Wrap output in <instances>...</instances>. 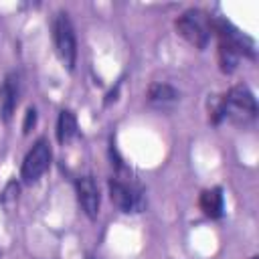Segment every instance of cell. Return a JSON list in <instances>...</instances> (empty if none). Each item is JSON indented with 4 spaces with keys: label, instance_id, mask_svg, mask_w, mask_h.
<instances>
[{
    "label": "cell",
    "instance_id": "obj_1",
    "mask_svg": "<svg viewBox=\"0 0 259 259\" xmlns=\"http://www.w3.org/2000/svg\"><path fill=\"white\" fill-rule=\"evenodd\" d=\"M257 115V103L247 85H235L225 97L214 103L210 111V119L217 123L223 117H229L233 121H249Z\"/></svg>",
    "mask_w": 259,
    "mask_h": 259
},
{
    "label": "cell",
    "instance_id": "obj_2",
    "mask_svg": "<svg viewBox=\"0 0 259 259\" xmlns=\"http://www.w3.org/2000/svg\"><path fill=\"white\" fill-rule=\"evenodd\" d=\"M176 30L192 47L204 49L208 45L210 34H212V18L198 8H190L176 18Z\"/></svg>",
    "mask_w": 259,
    "mask_h": 259
},
{
    "label": "cell",
    "instance_id": "obj_3",
    "mask_svg": "<svg viewBox=\"0 0 259 259\" xmlns=\"http://www.w3.org/2000/svg\"><path fill=\"white\" fill-rule=\"evenodd\" d=\"M51 28H53L55 51H57L61 63L71 71L75 67V61H77V38H75V30H73V24L69 20V14L57 12Z\"/></svg>",
    "mask_w": 259,
    "mask_h": 259
},
{
    "label": "cell",
    "instance_id": "obj_4",
    "mask_svg": "<svg viewBox=\"0 0 259 259\" xmlns=\"http://www.w3.org/2000/svg\"><path fill=\"white\" fill-rule=\"evenodd\" d=\"M49 166H51V146L45 138H40L34 142L30 152L24 156V162L20 168V178L26 184H32L49 170Z\"/></svg>",
    "mask_w": 259,
    "mask_h": 259
},
{
    "label": "cell",
    "instance_id": "obj_5",
    "mask_svg": "<svg viewBox=\"0 0 259 259\" xmlns=\"http://www.w3.org/2000/svg\"><path fill=\"white\" fill-rule=\"evenodd\" d=\"M109 198L123 212H140L144 208V194L136 186L113 178L109 180Z\"/></svg>",
    "mask_w": 259,
    "mask_h": 259
},
{
    "label": "cell",
    "instance_id": "obj_6",
    "mask_svg": "<svg viewBox=\"0 0 259 259\" xmlns=\"http://www.w3.org/2000/svg\"><path fill=\"white\" fill-rule=\"evenodd\" d=\"M75 188H77V200H79L83 212L89 219H95L99 214V202H101L97 182L91 176H81V178H77Z\"/></svg>",
    "mask_w": 259,
    "mask_h": 259
},
{
    "label": "cell",
    "instance_id": "obj_7",
    "mask_svg": "<svg viewBox=\"0 0 259 259\" xmlns=\"http://www.w3.org/2000/svg\"><path fill=\"white\" fill-rule=\"evenodd\" d=\"M18 103V77L12 73L0 85V115L4 121H10Z\"/></svg>",
    "mask_w": 259,
    "mask_h": 259
},
{
    "label": "cell",
    "instance_id": "obj_8",
    "mask_svg": "<svg viewBox=\"0 0 259 259\" xmlns=\"http://www.w3.org/2000/svg\"><path fill=\"white\" fill-rule=\"evenodd\" d=\"M198 206H200V210H202L208 219H219V217H223V210H225L223 190H221V188L202 190V192H200V198H198Z\"/></svg>",
    "mask_w": 259,
    "mask_h": 259
},
{
    "label": "cell",
    "instance_id": "obj_9",
    "mask_svg": "<svg viewBox=\"0 0 259 259\" xmlns=\"http://www.w3.org/2000/svg\"><path fill=\"white\" fill-rule=\"evenodd\" d=\"M77 117L73 111L69 109H63L59 113V119H57V140L59 144H69L75 136H77Z\"/></svg>",
    "mask_w": 259,
    "mask_h": 259
},
{
    "label": "cell",
    "instance_id": "obj_10",
    "mask_svg": "<svg viewBox=\"0 0 259 259\" xmlns=\"http://www.w3.org/2000/svg\"><path fill=\"white\" fill-rule=\"evenodd\" d=\"M148 99H150V103L164 107V105L174 103L178 99V91L168 83H154L148 89Z\"/></svg>",
    "mask_w": 259,
    "mask_h": 259
},
{
    "label": "cell",
    "instance_id": "obj_11",
    "mask_svg": "<svg viewBox=\"0 0 259 259\" xmlns=\"http://www.w3.org/2000/svg\"><path fill=\"white\" fill-rule=\"evenodd\" d=\"M34 121H36V109H34V107H28V109H26V115H24V125H22V132H24V134H28V132L32 130Z\"/></svg>",
    "mask_w": 259,
    "mask_h": 259
},
{
    "label": "cell",
    "instance_id": "obj_12",
    "mask_svg": "<svg viewBox=\"0 0 259 259\" xmlns=\"http://www.w3.org/2000/svg\"><path fill=\"white\" fill-rule=\"evenodd\" d=\"M251 259H259V257H251Z\"/></svg>",
    "mask_w": 259,
    "mask_h": 259
}]
</instances>
